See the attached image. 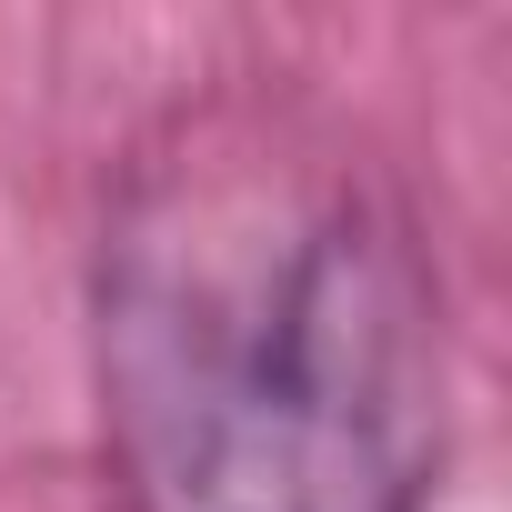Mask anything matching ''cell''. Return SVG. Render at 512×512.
Instances as JSON below:
<instances>
[{"label":"cell","instance_id":"6da1fadb","mask_svg":"<svg viewBox=\"0 0 512 512\" xmlns=\"http://www.w3.org/2000/svg\"><path fill=\"white\" fill-rule=\"evenodd\" d=\"M101 462L131 512H422L442 292L362 151L191 121L111 211L91 282Z\"/></svg>","mask_w":512,"mask_h":512}]
</instances>
